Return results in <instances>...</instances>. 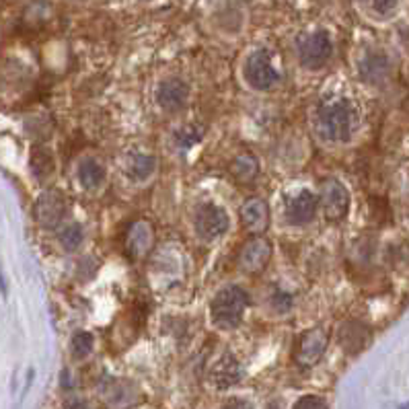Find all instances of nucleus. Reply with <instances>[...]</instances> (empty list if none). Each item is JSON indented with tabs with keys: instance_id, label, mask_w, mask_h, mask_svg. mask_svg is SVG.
Returning <instances> with one entry per match:
<instances>
[{
	"instance_id": "nucleus-6",
	"label": "nucleus",
	"mask_w": 409,
	"mask_h": 409,
	"mask_svg": "<svg viewBox=\"0 0 409 409\" xmlns=\"http://www.w3.org/2000/svg\"><path fill=\"white\" fill-rule=\"evenodd\" d=\"M327 342L329 335L323 327L304 331L299 337V346H297V364L302 368L315 366L321 360V356L325 354Z\"/></svg>"
},
{
	"instance_id": "nucleus-15",
	"label": "nucleus",
	"mask_w": 409,
	"mask_h": 409,
	"mask_svg": "<svg viewBox=\"0 0 409 409\" xmlns=\"http://www.w3.org/2000/svg\"><path fill=\"white\" fill-rule=\"evenodd\" d=\"M339 344L346 352H360L368 344V329L360 323L348 321L339 327Z\"/></svg>"
},
{
	"instance_id": "nucleus-26",
	"label": "nucleus",
	"mask_w": 409,
	"mask_h": 409,
	"mask_svg": "<svg viewBox=\"0 0 409 409\" xmlns=\"http://www.w3.org/2000/svg\"><path fill=\"white\" fill-rule=\"evenodd\" d=\"M368 2H370V6H372L377 13H381V15L391 13V11L399 4V0H368Z\"/></svg>"
},
{
	"instance_id": "nucleus-7",
	"label": "nucleus",
	"mask_w": 409,
	"mask_h": 409,
	"mask_svg": "<svg viewBox=\"0 0 409 409\" xmlns=\"http://www.w3.org/2000/svg\"><path fill=\"white\" fill-rule=\"evenodd\" d=\"M321 204H323V214L327 222H339L346 219L350 210V191L344 183L329 179L323 183L321 193Z\"/></svg>"
},
{
	"instance_id": "nucleus-2",
	"label": "nucleus",
	"mask_w": 409,
	"mask_h": 409,
	"mask_svg": "<svg viewBox=\"0 0 409 409\" xmlns=\"http://www.w3.org/2000/svg\"><path fill=\"white\" fill-rule=\"evenodd\" d=\"M249 297L239 286H224L210 302V319L220 329L237 327L243 321Z\"/></svg>"
},
{
	"instance_id": "nucleus-4",
	"label": "nucleus",
	"mask_w": 409,
	"mask_h": 409,
	"mask_svg": "<svg viewBox=\"0 0 409 409\" xmlns=\"http://www.w3.org/2000/svg\"><path fill=\"white\" fill-rule=\"evenodd\" d=\"M193 226H195V233H197L200 239L214 241V239H219V237H222L228 231L231 219H228V212L222 206L206 202V204L197 206Z\"/></svg>"
},
{
	"instance_id": "nucleus-1",
	"label": "nucleus",
	"mask_w": 409,
	"mask_h": 409,
	"mask_svg": "<svg viewBox=\"0 0 409 409\" xmlns=\"http://www.w3.org/2000/svg\"><path fill=\"white\" fill-rule=\"evenodd\" d=\"M354 128V110L348 99H335L319 108V132L331 142H348Z\"/></svg>"
},
{
	"instance_id": "nucleus-18",
	"label": "nucleus",
	"mask_w": 409,
	"mask_h": 409,
	"mask_svg": "<svg viewBox=\"0 0 409 409\" xmlns=\"http://www.w3.org/2000/svg\"><path fill=\"white\" fill-rule=\"evenodd\" d=\"M157 169V159L152 155H134L130 167H128V175L134 181H146Z\"/></svg>"
},
{
	"instance_id": "nucleus-19",
	"label": "nucleus",
	"mask_w": 409,
	"mask_h": 409,
	"mask_svg": "<svg viewBox=\"0 0 409 409\" xmlns=\"http://www.w3.org/2000/svg\"><path fill=\"white\" fill-rule=\"evenodd\" d=\"M231 171H233V175H235L239 181H251V179L257 175L259 164L255 161V157H251V155H241V157H237V159L233 161Z\"/></svg>"
},
{
	"instance_id": "nucleus-17",
	"label": "nucleus",
	"mask_w": 409,
	"mask_h": 409,
	"mask_svg": "<svg viewBox=\"0 0 409 409\" xmlns=\"http://www.w3.org/2000/svg\"><path fill=\"white\" fill-rule=\"evenodd\" d=\"M389 72V62L381 54H368L358 64V74L366 82H379Z\"/></svg>"
},
{
	"instance_id": "nucleus-16",
	"label": "nucleus",
	"mask_w": 409,
	"mask_h": 409,
	"mask_svg": "<svg viewBox=\"0 0 409 409\" xmlns=\"http://www.w3.org/2000/svg\"><path fill=\"white\" fill-rule=\"evenodd\" d=\"M77 177L81 181L82 188L86 190H97L105 181V167L99 163L97 159H82L77 169Z\"/></svg>"
},
{
	"instance_id": "nucleus-20",
	"label": "nucleus",
	"mask_w": 409,
	"mask_h": 409,
	"mask_svg": "<svg viewBox=\"0 0 409 409\" xmlns=\"http://www.w3.org/2000/svg\"><path fill=\"white\" fill-rule=\"evenodd\" d=\"M93 344H95V339H93V335H91L89 331H77V333L72 335V339H70L72 356H74L77 360L86 358V356L91 354V350H93Z\"/></svg>"
},
{
	"instance_id": "nucleus-25",
	"label": "nucleus",
	"mask_w": 409,
	"mask_h": 409,
	"mask_svg": "<svg viewBox=\"0 0 409 409\" xmlns=\"http://www.w3.org/2000/svg\"><path fill=\"white\" fill-rule=\"evenodd\" d=\"M294 408H297V409L327 408V401H323V399H319L317 395H304V397H300L299 401L294 403Z\"/></svg>"
},
{
	"instance_id": "nucleus-5",
	"label": "nucleus",
	"mask_w": 409,
	"mask_h": 409,
	"mask_svg": "<svg viewBox=\"0 0 409 409\" xmlns=\"http://www.w3.org/2000/svg\"><path fill=\"white\" fill-rule=\"evenodd\" d=\"M333 52V44L327 31H315L299 39L300 64L309 70H319L327 64Z\"/></svg>"
},
{
	"instance_id": "nucleus-12",
	"label": "nucleus",
	"mask_w": 409,
	"mask_h": 409,
	"mask_svg": "<svg viewBox=\"0 0 409 409\" xmlns=\"http://www.w3.org/2000/svg\"><path fill=\"white\" fill-rule=\"evenodd\" d=\"M241 222L249 233L261 235L270 224V208L261 197H251L241 208Z\"/></svg>"
},
{
	"instance_id": "nucleus-11",
	"label": "nucleus",
	"mask_w": 409,
	"mask_h": 409,
	"mask_svg": "<svg viewBox=\"0 0 409 409\" xmlns=\"http://www.w3.org/2000/svg\"><path fill=\"white\" fill-rule=\"evenodd\" d=\"M317 206H319V200L315 197L313 191H297L286 202V220L290 224H294V226H302V224H306V222H311V220L315 219Z\"/></svg>"
},
{
	"instance_id": "nucleus-24",
	"label": "nucleus",
	"mask_w": 409,
	"mask_h": 409,
	"mask_svg": "<svg viewBox=\"0 0 409 409\" xmlns=\"http://www.w3.org/2000/svg\"><path fill=\"white\" fill-rule=\"evenodd\" d=\"M272 304L278 313H288V311L292 309V297H290L288 292H280V290H278V292L272 297Z\"/></svg>"
},
{
	"instance_id": "nucleus-13",
	"label": "nucleus",
	"mask_w": 409,
	"mask_h": 409,
	"mask_svg": "<svg viewBox=\"0 0 409 409\" xmlns=\"http://www.w3.org/2000/svg\"><path fill=\"white\" fill-rule=\"evenodd\" d=\"M155 241V233H152V226L144 220H138L130 226L128 231V239H126V249L130 255L134 257H144Z\"/></svg>"
},
{
	"instance_id": "nucleus-21",
	"label": "nucleus",
	"mask_w": 409,
	"mask_h": 409,
	"mask_svg": "<svg viewBox=\"0 0 409 409\" xmlns=\"http://www.w3.org/2000/svg\"><path fill=\"white\" fill-rule=\"evenodd\" d=\"M31 169H33V173H35L39 179L48 177V175L54 171V161H52L50 152H46L44 148H35V152H33V157H31Z\"/></svg>"
},
{
	"instance_id": "nucleus-10",
	"label": "nucleus",
	"mask_w": 409,
	"mask_h": 409,
	"mask_svg": "<svg viewBox=\"0 0 409 409\" xmlns=\"http://www.w3.org/2000/svg\"><path fill=\"white\" fill-rule=\"evenodd\" d=\"M157 103L159 108L169 113H175V111L183 110L188 105V99H190V86L188 82L177 79V77H171V79H164L159 86H157Z\"/></svg>"
},
{
	"instance_id": "nucleus-3",
	"label": "nucleus",
	"mask_w": 409,
	"mask_h": 409,
	"mask_svg": "<svg viewBox=\"0 0 409 409\" xmlns=\"http://www.w3.org/2000/svg\"><path fill=\"white\" fill-rule=\"evenodd\" d=\"M247 84L255 91H270L280 82V72L272 64V58L266 50H257L249 54L243 68Z\"/></svg>"
},
{
	"instance_id": "nucleus-9",
	"label": "nucleus",
	"mask_w": 409,
	"mask_h": 409,
	"mask_svg": "<svg viewBox=\"0 0 409 409\" xmlns=\"http://www.w3.org/2000/svg\"><path fill=\"white\" fill-rule=\"evenodd\" d=\"M270 259H272V243L264 237H255L243 247L239 266L249 275H257L268 268Z\"/></svg>"
},
{
	"instance_id": "nucleus-23",
	"label": "nucleus",
	"mask_w": 409,
	"mask_h": 409,
	"mask_svg": "<svg viewBox=\"0 0 409 409\" xmlns=\"http://www.w3.org/2000/svg\"><path fill=\"white\" fill-rule=\"evenodd\" d=\"M200 130L195 128V126H188V128H181V130H177V134H175V140H177V146H181V148H190L193 146L195 142H200Z\"/></svg>"
},
{
	"instance_id": "nucleus-14",
	"label": "nucleus",
	"mask_w": 409,
	"mask_h": 409,
	"mask_svg": "<svg viewBox=\"0 0 409 409\" xmlns=\"http://www.w3.org/2000/svg\"><path fill=\"white\" fill-rule=\"evenodd\" d=\"M241 379V366L233 354H224L212 368V382L219 389H228Z\"/></svg>"
},
{
	"instance_id": "nucleus-22",
	"label": "nucleus",
	"mask_w": 409,
	"mask_h": 409,
	"mask_svg": "<svg viewBox=\"0 0 409 409\" xmlns=\"http://www.w3.org/2000/svg\"><path fill=\"white\" fill-rule=\"evenodd\" d=\"M82 239H84V235H82L81 224H70V226H66V228L62 231V235H60V245L64 247L66 251H77V249L81 247Z\"/></svg>"
},
{
	"instance_id": "nucleus-8",
	"label": "nucleus",
	"mask_w": 409,
	"mask_h": 409,
	"mask_svg": "<svg viewBox=\"0 0 409 409\" xmlns=\"http://www.w3.org/2000/svg\"><path fill=\"white\" fill-rule=\"evenodd\" d=\"M66 212V197L56 190L44 191L35 202V220L44 228H56Z\"/></svg>"
}]
</instances>
